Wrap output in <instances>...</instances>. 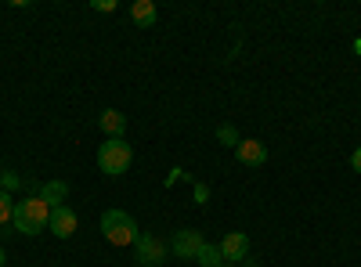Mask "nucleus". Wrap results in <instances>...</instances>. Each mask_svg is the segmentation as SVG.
Masks as SVG:
<instances>
[{
  "label": "nucleus",
  "instance_id": "nucleus-1",
  "mask_svg": "<svg viewBox=\"0 0 361 267\" xmlns=\"http://www.w3.org/2000/svg\"><path fill=\"white\" fill-rule=\"evenodd\" d=\"M15 231H22V235H40V231H47V224H51V206L33 192L29 199H22V202H15Z\"/></svg>",
  "mask_w": 361,
  "mask_h": 267
},
{
  "label": "nucleus",
  "instance_id": "nucleus-2",
  "mask_svg": "<svg viewBox=\"0 0 361 267\" xmlns=\"http://www.w3.org/2000/svg\"><path fill=\"white\" fill-rule=\"evenodd\" d=\"M102 235L112 242V246H134L141 239V228L130 213L123 210H105L102 213Z\"/></svg>",
  "mask_w": 361,
  "mask_h": 267
},
{
  "label": "nucleus",
  "instance_id": "nucleus-3",
  "mask_svg": "<svg viewBox=\"0 0 361 267\" xmlns=\"http://www.w3.org/2000/svg\"><path fill=\"white\" fill-rule=\"evenodd\" d=\"M134 163V148L123 141V137H109L102 148H98V170L105 177H119V173H127Z\"/></svg>",
  "mask_w": 361,
  "mask_h": 267
},
{
  "label": "nucleus",
  "instance_id": "nucleus-4",
  "mask_svg": "<svg viewBox=\"0 0 361 267\" xmlns=\"http://www.w3.org/2000/svg\"><path fill=\"white\" fill-rule=\"evenodd\" d=\"M202 235L195 231V228H180V231H173V242H170V253L177 256V260H195L199 256V249H202Z\"/></svg>",
  "mask_w": 361,
  "mask_h": 267
},
{
  "label": "nucleus",
  "instance_id": "nucleus-5",
  "mask_svg": "<svg viewBox=\"0 0 361 267\" xmlns=\"http://www.w3.org/2000/svg\"><path fill=\"white\" fill-rule=\"evenodd\" d=\"M134 253H137V267H163L166 263V246L152 235L141 231V239L134 242Z\"/></svg>",
  "mask_w": 361,
  "mask_h": 267
},
{
  "label": "nucleus",
  "instance_id": "nucleus-6",
  "mask_svg": "<svg viewBox=\"0 0 361 267\" xmlns=\"http://www.w3.org/2000/svg\"><path fill=\"white\" fill-rule=\"evenodd\" d=\"M217 246H221V253H224V263H238V260L250 256V235H246V231H228Z\"/></svg>",
  "mask_w": 361,
  "mask_h": 267
},
{
  "label": "nucleus",
  "instance_id": "nucleus-7",
  "mask_svg": "<svg viewBox=\"0 0 361 267\" xmlns=\"http://www.w3.org/2000/svg\"><path fill=\"white\" fill-rule=\"evenodd\" d=\"M58 239H73L76 235V228H80V217H76V210L73 206H54L51 210V224H47Z\"/></svg>",
  "mask_w": 361,
  "mask_h": 267
},
{
  "label": "nucleus",
  "instance_id": "nucleus-8",
  "mask_svg": "<svg viewBox=\"0 0 361 267\" xmlns=\"http://www.w3.org/2000/svg\"><path fill=\"white\" fill-rule=\"evenodd\" d=\"M235 156H238V163H243V166H264L267 163V144L257 141V137H246V141H238Z\"/></svg>",
  "mask_w": 361,
  "mask_h": 267
},
{
  "label": "nucleus",
  "instance_id": "nucleus-9",
  "mask_svg": "<svg viewBox=\"0 0 361 267\" xmlns=\"http://www.w3.org/2000/svg\"><path fill=\"white\" fill-rule=\"evenodd\" d=\"M98 127H102L109 137H123V134H127V116L119 112V108H105V112L98 116Z\"/></svg>",
  "mask_w": 361,
  "mask_h": 267
},
{
  "label": "nucleus",
  "instance_id": "nucleus-10",
  "mask_svg": "<svg viewBox=\"0 0 361 267\" xmlns=\"http://www.w3.org/2000/svg\"><path fill=\"white\" fill-rule=\"evenodd\" d=\"M37 195L54 210V206H66V199H69V185H66V181H44V185L37 188Z\"/></svg>",
  "mask_w": 361,
  "mask_h": 267
},
{
  "label": "nucleus",
  "instance_id": "nucleus-11",
  "mask_svg": "<svg viewBox=\"0 0 361 267\" xmlns=\"http://www.w3.org/2000/svg\"><path fill=\"white\" fill-rule=\"evenodd\" d=\"M130 18H134L141 29H152V25H156V18H159V11H156L152 0H137V4L130 8Z\"/></svg>",
  "mask_w": 361,
  "mask_h": 267
},
{
  "label": "nucleus",
  "instance_id": "nucleus-12",
  "mask_svg": "<svg viewBox=\"0 0 361 267\" xmlns=\"http://www.w3.org/2000/svg\"><path fill=\"white\" fill-rule=\"evenodd\" d=\"M195 263H199V267H224V253H221V246L202 242V249H199Z\"/></svg>",
  "mask_w": 361,
  "mask_h": 267
},
{
  "label": "nucleus",
  "instance_id": "nucleus-13",
  "mask_svg": "<svg viewBox=\"0 0 361 267\" xmlns=\"http://www.w3.org/2000/svg\"><path fill=\"white\" fill-rule=\"evenodd\" d=\"M11 221H15V199H11V192L0 188V228L11 224Z\"/></svg>",
  "mask_w": 361,
  "mask_h": 267
},
{
  "label": "nucleus",
  "instance_id": "nucleus-14",
  "mask_svg": "<svg viewBox=\"0 0 361 267\" xmlns=\"http://www.w3.org/2000/svg\"><path fill=\"white\" fill-rule=\"evenodd\" d=\"M217 137H221V144H228V148H238V141H243V137H238V130L235 127H217Z\"/></svg>",
  "mask_w": 361,
  "mask_h": 267
},
{
  "label": "nucleus",
  "instance_id": "nucleus-15",
  "mask_svg": "<svg viewBox=\"0 0 361 267\" xmlns=\"http://www.w3.org/2000/svg\"><path fill=\"white\" fill-rule=\"evenodd\" d=\"M22 185H25V181H22L18 173H11V170L0 173V188H4V192H15V188H22Z\"/></svg>",
  "mask_w": 361,
  "mask_h": 267
},
{
  "label": "nucleus",
  "instance_id": "nucleus-16",
  "mask_svg": "<svg viewBox=\"0 0 361 267\" xmlns=\"http://www.w3.org/2000/svg\"><path fill=\"white\" fill-rule=\"evenodd\" d=\"M350 166H354V173H361V148H354V152H350Z\"/></svg>",
  "mask_w": 361,
  "mask_h": 267
},
{
  "label": "nucleus",
  "instance_id": "nucleus-17",
  "mask_svg": "<svg viewBox=\"0 0 361 267\" xmlns=\"http://www.w3.org/2000/svg\"><path fill=\"white\" fill-rule=\"evenodd\" d=\"M94 11H116L112 0H94Z\"/></svg>",
  "mask_w": 361,
  "mask_h": 267
},
{
  "label": "nucleus",
  "instance_id": "nucleus-18",
  "mask_svg": "<svg viewBox=\"0 0 361 267\" xmlns=\"http://www.w3.org/2000/svg\"><path fill=\"white\" fill-rule=\"evenodd\" d=\"M4 263H8V249H4V246H0V267H4Z\"/></svg>",
  "mask_w": 361,
  "mask_h": 267
},
{
  "label": "nucleus",
  "instance_id": "nucleus-19",
  "mask_svg": "<svg viewBox=\"0 0 361 267\" xmlns=\"http://www.w3.org/2000/svg\"><path fill=\"white\" fill-rule=\"evenodd\" d=\"M224 267H238V263H224Z\"/></svg>",
  "mask_w": 361,
  "mask_h": 267
}]
</instances>
